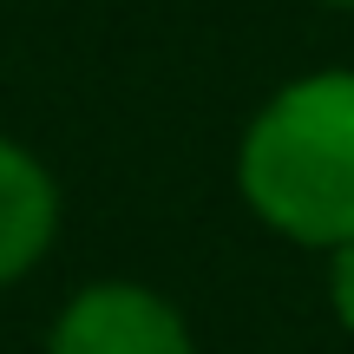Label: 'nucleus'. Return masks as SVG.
<instances>
[{"label":"nucleus","instance_id":"obj_1","mask_svg":"<svg viewBox=\"0 0 354 354\" xmlns=\"http://www.w3.org/2000/svg\"><path fill=\"white\" fill-rule=\"evenodd\" d=\"M236 190L269 236L322 250L354 236V66L276 86L236 138Z\"/></svg>","mask_w":354,"mask_h":354},{"label":"nucleus","instance_id":"obj_2","mask_svg":"<svg viewBox=\"0 0 354 354\" xmlns=\"http://www.w3.org/2000/svg\"><path fill=\"white\" fill-rule=\"evenodd\" d=\"M46 354H197V342L171 295H158L151 282L105 276L53 315Z\"/></svg>","mask_w":354,"mask_h":354},{"label":"nucleus","instance_id":"obj_3","mask_svg":"<svg viewBox=\"0 0 354 354\" xmlns=\"http://www.w3.org/2000/svg\"><path fill=\"white\" fill-rule=\"evenodd\" d=\"M59 236V184L20 138H0V289L33 276Z\"/></svg>","mask_w":354,"mask_h":354},{"label":"nucleus","instance_id":"obj_4","mask_svg":"<svg viewBox=\"0 0 354 354\" xmlns=\"http://www.w3.org/2000/svg\"><path fill=\"white\" fill-rule=\"evenodd\" d=\"M328 308H335V322L354 335V236L328 250Z\"/></svg>","mask_w":354,"mask_h":354},{"label":"nucleus","instance_id":"obj_5","mask_svg":"<svg viewBox=\"0 0 354 354\" xmlns=\"http://www.w3.org/2000/svg\"><path fill=\"white\" fill-rule=\"evenodd\" d=\"M322 7H342V13H354V0H322Z\"/></svg>","mask_w":354,"mask_h":354}]
</instances>
